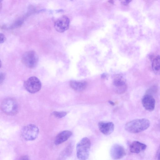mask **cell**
<instances>
[{"mask_svg": "<svg viewBox=\"0 0 160 160\" xmlns=\"http://www.w3.org/2000/svg\"><path fill=\"white\" fill-rule=\"evenodd\" d=\"M110 153L111 157L114 160L121 159L126 154V150L124 148L120 145L116 144L112 147Z\"/></svg>", "mask_w": 160, "mask_h": 160, "instance_id": "ba28073f", "label": "cell"}, {"mask_svg": "<svg viewBox=\"0 0 160 160\" xmlns=\"http://www.w3.org/2000/svg\"><path fill=\"white\" fill-rule=\"evenodd\" d=\"M131 1L130 0H125L122 1L121 3L122 4L124 5H128Z\"/></svg>", "mask_w": 160, "mask_h": 160, "instance_id": "ffe728a7", "label": "cell"}, {"mask_svg": "<svg viewBox=\"0 0 160 160\" xmlns=\"http://www.w3.org/2000/svg\"><path fill=\"white\" fill-rule=\"evenodd\" d=\"M146 148V144L138 141H134L130 144V150L132 153H138L144 151Z\"/></svg>", "mask_w": 160, "mask_h": 160, "instance_id": "7c38bea8", "label": "cell"}, {"mask_svg": "<svg viewBox=\"0 0 160 160\" xmlns=\"http://www.w3.org/2000/svg\"><path fill=\"white\" fill-rule=\"evenodd\" d=\"M108 2L111 3H113V1H109Z\"/></svg>", "mask_w": 160, "mask_h": 160, "instance_id": "484cf974", "label": "cell"}, {"mask_svg": "<svg viewBox=\"0 0 160 160\" xmlns=\"http://www.w3.org/2000/svg\"><path fill=\"white\" fill-rule=\"evenodd\" d=\"M158 160H160V153L158 155Z\"/></svg>", "mask_w": 160, "mask_h": 160, "instance_id": "d4e9b609", "label": "cell"}, {"mask_svg": "<svg viewBox=\"0 0 160 160\" xmlns=\"http://www.w3.org/2000/svg\"><path fill=\"white\" fill-rule=\"evenodd\" d=\"M69 23L68 18L66 16L63 15L55 21L54 23V27L57 31L62 32L68 29Z\"/></svg>", "mask_w": 160, "mask_h": 160, "instance_id": "52a82bcc", "label": "cell"}, {"mask_svg": "<svg viewBox=\"0 0 160 160\" xmlns=\"http://www.w3.org/2000/svg\"><path fill=\"white\" fill-rule=\"evenodd\" d=\"M24 87L28 92L34 93L41 89L42 85L40 80L37 77L32 76L25 81Z\"/></svg>", "mask_w": 160, "mask_h": 160, "instance_id": "8992f818", "label": "cell"}, {"mask_svg": "<svg viewBox=\"0 0 160 160\" xmlns=\"http://www.w3.org/2000/svg\"><path fill=\"white\" fill-rule=\"evenodd\" d=\"M70 85L73 89L78 92L82 91L85 89L87 83L85 81H77L72 80L70 82Z\"/></svg>", "mask_w": 160, "mask_h": 160, "instance_id": "4fadbf2b", "label": "cell"}, {"mask_svg": "<svg viewBox=\"0 0 160 160\" xmlns=\"http://www.w3.org/2000/svg\"><path fill=\"white\" fill-rule=\"evenodd\" d=\"M67 114V112H57L54 111L52 113V114L55 117L61 118L65 116Z\"/></svg>", "mask_w": 160, "mask_h": 160, "instance_id": "e0dca14e", "label": "cell"}, {"mask_svg": "<svg viewBox=\"0 0 160 160\" xmlns=\"http://www.w3.org/2000/svg\"><path fill=\"white\" fill-rule=\"evenodd\" d=\"M126 84L125 80L121 75L117 74L114 76L113 81L114 87Z\"/></svg>", "mask_w": 160, "mask_h": 160, "instance_id": "2e32d148", "label": "cell"}, {"mask_svg": "<svg viewBox=\"0 0 160 160\" xmlns=\"http://www.w3.org/2000/svg\"><path fill=\"white\" fill-rule=\"evenodd\" d=\"M1 108L5 114L10 116L16 114L18 109L17 102L12 98H8L4 99L2 102Z\"/></svg>", "mask_w": 160, "mask_h": 160, "instance_id": "3957f363", "label": "cell"}, {"mask_svg": "<svg viewBox=\"0 0 160 160\" xmlns=\"http://www.w3.org/2000/svg\"><path fill=\"white\" fill-rule=\"evenodd\" d=\"M91 146L90 140L85 137L77 143L76 147L77 156L79 160H86L88 158Z\"/></svg>", "mask_w": 160, "mask_h": 160, "instance_id": "7a4b0ae2", "label": "cell"}, {"mask_svg": "<svg viewBox=\"0 0 160 160\" xmlns=\"http://www.w3.org/2000/svg\"><path fill=\"white\" fill-rule=\"evenodd\" d=\"M72 151V144H70L61 153L59 157L60 160H65L67 157L71 155Z\"/></svg>", "mask_w": 160, "mask_h": 160, "instance_id": "9a60e30c", "label": "cell"}, {"mask_svg": "<svg viewBox=\"0 0 160 160\" xmlns=\"http://www.w3.org/2000/svg\"><path fill=\"white\" fill-rule=\"evenodd\" d=\"M108 102L110 103V104H111L112 105H114V103L111 101H108Z\"/></svg>", "mask_w": 160, "mask_h": 160, "instance_id": "603a6c76", "label": "cell"}, {"mask_svg": "<svg viewBox=\"0 0 160 160\" xmlns=\"http://www.w3.org/2000/svg\"><path fill=\"white\" fill-rule=\"evenodd\" d=\"M158 126L159 129L160 130V120L158 122Z\"/></svg>", "mask_w": 160, "mask_h": 160, "instance_id": "cb8c5ba5", "label": "cell"}, {"mask_svg": "<svg viewBox=\"0 0 160 160\" xmlns=\"http://www.w3.org/2000/svg\"><path fill=\"white\" fill-rule=\"evenodd\" d=\"M22 63L27 67L33 68L37 65L38 57L37 53L31 50L25 52L22 55L21 59Z\"/></svg>", "mask_w": 160, "mask_h": 160, "instance_id": "277c9868", "label": "cell"}, {"mask_svg": "<svg viewBox=\"0 0 160 160\" xmlns=\"http://www.w3.org/2000/svg\"><path fill=\"white\" fill-rule=\"evenodd\" d=\"M5 77V74L3 73H1L0 74V83H1L4 79Z\"/></svg>", "mask_w": 160, "mask_h": 160, "instance_id": "d6986e66", "label": "cell"}, {"mask_svg": "<svg viewBox=\"0 0 160 160\" xmlns=\"http://www.w3.org/2000/svg\"><path fill=\"white\" fill-rule=\"evenodd\" d=\"M108 75L106 73H103L101 75V78H102L103 79H106L108 78Z\"/></svg>", "mask_w": 160, "mask_h": 160, "instance_id": "44dd1931", "label": "cell"}, {"mask_svg": "<svg viewBox=\"0 0 160 160\" xmlns=\"http://www.w3.org/2000/svg\"><path fill=\"white\" fill-rule=\"evenodd\" d=\"M152 66L154 73L157 75L160 74V56L157 55L152 59Z\"/></svg>", "mask_w": 160, "mask_h": 160, "instance_id": "5bb4252c", "label": "cell"}, {"mask_svg": "<svg viewBox=\"0 0 160 160\" xmlns=\"http://www.w3.org/2000/svg\"><path fill=\"white\" fill-rule=\"evenodd\" d=\"M98 126L100 132L105 135L111 134L114 129V125L111 122H100L98 123Z\"/></svg>", "mask_w": 160, "mask_h": 160, "instance_id": "30bf717a", "label": "cell"}, {"mask_svg": "<svg viewBox=\"0 0 160 160\" xmlns=\"http://www.w3.org/2000/svg\"><path fill=\"white\" fill-rule=\"evenodd\" d=\"M150 124V122L148 119H137L127 123L125 126V129L130 133H138L148 129Z\"/></svg>", "mask_w": 160, "mask_h": 160, "instance_id": "6da1fadb", "label": "cell"}, {"mask_svg": "<svg viewBox=\"0 0 160 160\" xmlns=\"http://www.w3.org/2000/svg\"><path fill=\"white\" fill-rule=\"evenodd\" d=\"M39 132V129L37 126L30 124L23 128L21 134L22 138L26 140L32 141L37 137Z\"/></svg>", "mask_w": 160, "mask_h": 160, "instance_id": "5b68a950", "label": "cell"}, {"mask_svg": "<svg viewBox=\"0 0 160 160\" xmlns=\"http://www.w3.org/2000/svg\"><path fill=\"white\" fill-rule=\"evenodd\" d=\"M19 160H30V159L27 156H24L22 157Z\"/></svg>", "mask_w": 160, "mask_h": 160, "instance_id": "7402d4cb", "label": "cell"}, {"mask_svg": "<svg viewBox=\"0 0 160 160\" xmlns=\"http://www.w3.org/2000/svg\"><path fill=\"white\" fill-rule=\"evenodd\" d=\"M0 43H3L6 40V37L2 33H0Z\"/></svg>", "mask_w": 160, "mask_h": 160, "instance_id": "ac0fdd59", "label": "cell"}, {"mask_svg": "<svg viewBox=\"0 0 160 160\" xmlns=\"http://www.w3.org/2000/svg\"><path fill=\"white\" fill-rule=\"evenodd\" d=\"M142 102L143 107L146 110L152 111L154 110L155 101L152 95L149 94L144 95L142 99Z\"/></svg>", "mask_w": 160, "mask_h": 160, "instance_id": "9c48e42d", "label": "cell"}, {"mask_svg": "<svg viewBox=\"0 0 160 160\" xmlns=\"http://www.w3.org/2000/svg\"><path fill=\"white\" fill-rule=\"evenodd\" d=\"M72 134V132L68 130H65L61 132L56 137L54 140V144L58 145L63 142L67 141Z\"/></svg>", "mask_w": 160, "mask_h": 160, "instance_id": "8fae6325", "label": "cell"}]
</instances>
